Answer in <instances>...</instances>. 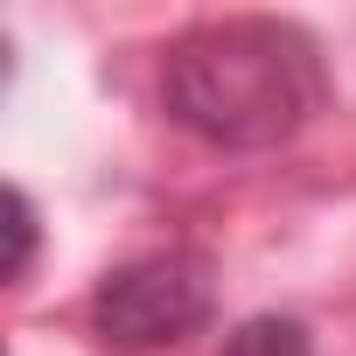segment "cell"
<instances>
[{"label":"cell","instance_id":"obj_3","mask_svg":"<svg viewBox=\"0 0 356 356\" xmlns=\"http://www.w3.org/2000/svg\"><path fill=\"white\" fill-rule=\"evenodd\" d=\"M231 356H307V342H300L293 321H252V328L231 342Z\"/></svg>","mask_w":356,"mask_h":356},{"label":"cell","instance_id":"obj_2","mask_svg":"<svg viewBox=\"0 0 356 356\" xmlns=\"http://www.w3.org/2000/svg\"><path fill=\"white\" fill-rule=\"evenodd\" d=\"M203 307H210V286H203L196 259H140L98 286V328L126 349H154V342L189 335L203 321Z\"/></svg>","mask_w":356,"mask_h":356},{"label":"cell","instance_id":"obj_4","mask_svg":"<svg viewBox=\"0 0 356 356\" xmlns=\"http://www.w3.org/2000/svg\"><path fill=\"white\" fill-rule=\"evenodd\" d=\"M8 231H15V259H8V273L22 280V273H29V252H35V210H29L22 189H8Z\"/></svg>","mask_w":356,"mask_h":356},{"label":"cell","instance_id":"obj_1","mask_svg":"<svg viewBox=\"0 0 356 356\" xmlns=\"http://www.w3.org/2000/svg\"><path fill=\"white\" fill-rule=\"evenodd\" d=\"M168 112L210 147H280L321 105V56L293 22H203L161 63Z\"/></svg>","mask_w":356,"mask_h":356}]
</instances>
